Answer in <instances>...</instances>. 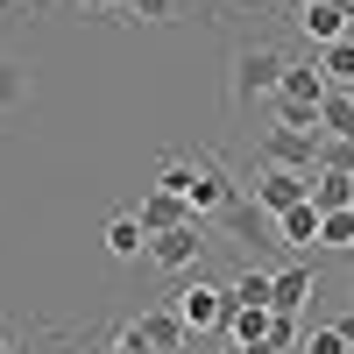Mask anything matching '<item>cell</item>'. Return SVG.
I'll return each mask as SVG.
<instances>
[{
  "label": "cell",
  "mask_w": 354,
  "mask_h": 354,
  "mask_svg": "<svg viewBox=\"0 0 354 354\" xmlns=\"http://www.w3.org/2000/svg\"><path fill=\"white\" fill-rule=\"evenodd\" d=\"M298 354H354V340H347L340 326H312V333L298 340Z\"/></svg>",
  "instance_id": "ffe728a7"
},
{
  "label": "cell",
  "mask_w": 354,
  "mask_h": 354,
  "mask_svg": "<svg viewBox=\"0 0 354 354\" xmlns=\"http://www.w3.org/2000/svg\"><path fill=\"white\" fill-rule=\"evenodd\" d=\"M277 241H283V248H319V205H312V198L290 205V213L277 220Z\"/></svg>",
  "instance_id": "9a60e30c"
},
{
  "label": "cell",
  "mask_w": 354,
  "mask_h": 354,
  "mask_svg": "<svg viewBox=\"0 0 354 354\" xmlns=\"http://www.w3.org/2000/svg\"><path fill=\"white\" fill-rule=\"evenodd\" d=\"M0 354H15V340H8V333H0Z\"/></svg>",
  "instance_id": "d4e9b609"
},
{
  "label": "cell",
  "mask_w": 354,
  "mask_h": 354,
  "mask_svg": "<svg viewBox=\"0 0 354 354\" xmlns=\"http://www.w3.org/2000/svg\"><path fill=\"white\" fill-rule=\"evenodd\" d=\"M241 354H298V347H283V340H255V347H241Z\"/></svg>",
  "instance_id": "603a6c76"
},
{
  "label": "cell",
  "mask_w": 354,
  "mask_h": 354,
  "mask_svg": "<svg viewBox=\"0 0 354 354\" xmlns=\"http://www.w3.org/2000/svg\"><path fill=\"white\" fill-rule=\"evenodd\" d=\"M270 333H277V312H270V305H234V319H227L234 354H241V347H255V340H270Z\"/></svg>",
  "instance_id": "7c38bea8"
},
{
  "label": "cell",
  "mask_w": 354,
  "mask_h": 354,
  "mask_svg": "<svg viewBox=\"0 0 354 354\" xmlns=\"http://www.w3.org/2000/svg\"><path fill=\"white\" fill-rule=\"evenodd\" d=\"M177 0H128V21H170Z\"/></svg>",
  "instance_id": "44dd1931"
},
{
  "label": "cell",
  "mask_w": 354,
  "mask_h": 354,
  "mask_svg": "<svg viewBox=\"0 0 354 354\" xmlns=\"http://www.w3.org/2000/svg\"><path fill=\"white\" fill-rule=\"evenodd\" d=\"M333 78L319 71V57H290V71L277 78V106H326Z\"/></svg>",
  "instance_id": "ba28073f"
},
{
  "label": "cell",
  "mask_w": 354,
  "mask_h": 354,
  "mask_svg": "<svg viewBox=\"0 0 354 354\" xmlns=\"http://www.w3.org/2000/svg\"><path fill=\"white\" fill-rule=\"evenodd\" d=\"M106 255H113V262L149 255V227H142L135 213H113V220H106Z\"/></svg>",
  "instance_id": "4fadbf2b"
},
{
  "label": "cell",
  "mask_w": 354,
  "mask_h": 354,
  "mask_svg": "<svg viewBox=\"0 0 354 354\" xmlns=\"http://www.w3.org/2000/svg\"><path fill=\"white\" fill-rule=\"evenodd\" d=\"M255 163H283V170H319L326 163V135H305V128H270L262 135Z\"/></svg>",
  "instance_id": "8992f818"
},
{
  "label": "cell",
  "mask_w": 354,
  "mask_h": 354,
  "mask_svg": "<svg viewBox=\"0 0 354 354\" xmlns=\"http://www.w3.org/2000/svg\"><path fill=\"white\" fill-rule=\"evenodd\" d=\"M319 57V71H326L333 85H354V36H340V43H326V50H312Z\"/></svg>",
  "instance_id": "ac0fdd59"
},
{
  "label": "cell",
  "mask_w": 354,
  "mask_h": 354,
  "mask_svg": "<svg viewBox=\"0 0 354 354\" xmlns=\"http://www.w3.org/2000/svg\"><path fill=\"white\" fill-rule=\"evenodd\" d=\"M156 192H177V198L192 205V192H198V156H192V149H170V156L156 163Z\"/></svg>",
  "instance_id": "5bb4252c"
},
{
  "label": "cell",
  "mask_w": 354,
  "mask_h": 354,
  "mask_svg": "<svg viewBox=\"0 0 354 354\" xmlns=\"http://www.w3.org/2000/svg\"><path fill=\"white\" fill-rule=\"evenodd\" d=\"M135 220L149 227V234H170V227L192 220V205L177 198V192H156V185H149V192H142V205H135Z\"/></svg>",
  "instance_id": "30bf717a"
},
{
  "label": "cell",
  "mask_w": 354,
  "mask_h": 354,
  "mask_svg": "<svg viewBox=\"0 0 354 354\" xmlns=\"http://www.w3.org/2000/svg\"><path fill=\"white\" fill-rule=\"evenodd\" d=\"M333 326H340V333H347V340H354V305H347V312H340V319H333Z\"/></svg>",
  "instance_id": "cb8c5ba5"
},
{
  "label": "cell",
  "mask_w": 354,
  "mask_h": 354,
  "mask_svg": "<svg viewBox=\"0 0 354 354\" xmlns=\"http://www.w3.org/2000/svg\"><path fill=\"white\" fill-rule=\"evenodd\" d=\"M71 8H85V15H121L128 21V0H71Z\"/></svg>",
  "instance_id": "7402d4cb"
},
{
  "label": "cell",
  "mask_w": 354,
  "mask_h": 354,
  "mask_svg": "<svg viewBox=\"0 0 354 354\" xmlns=\"http://www.w3.org/2000/svg\"><path fill=\"white\" fill-rule=\"evenodd\" d=\"M177 319L192 326V340H205V333H227V319H234V290L227 283H205V277H192L185 290H177Z\"/></svg>",
  "instance_id": "7a4b0ae2"
},
{
  "label": "cell",
  "mask_w": 354,
  "mask_h": 354,
  "mask_svg": "<svg viewBox=\"0 0 354 354\" xmlns=\"http://www.w3.org/2000/svg\"><path fill=\"white\" fill-rule=\"evenodd\" d=\"M347 93H354V85H347Z\"/></svg>",
  "instance_id": "484cf974"
},
{
  "label": "cell",
  "mask_w": 354,
  "mask_h": 354,
  "mask_svg": "<svg viewBox=\"0 0 354 354\" xmlns=\"http://www.w3.org/2000/svg\"><path fill=\"white\" fill-rule=\"evenodd\" d=\"M192 156H198V192H192V220H205V227H213V220L227 213V205L241 198V185L227 177V163H220L213 149H192Z\"/></svg>",
  "instance_id": "52a82bcc"
},
{
  "label": "cell",
  "mask_w": 354,
  "mask_h": 354,
  "mask_svg": "<svg viewBox=\"0 0 354 354\" xmlns=\"http://www.w3.org/2000/svg\"><path fill=\"white\" fill-rule=\"evenodd\" d=\"M15 106H28V71L15 57H0V113H15Z\"/></svg>",
  "instance_id": "d6986e66"
},
{
  "label": "cell",
  "mask_w": 354,
  "mask_h": 354,
  "mask_svg": "<svg viewBox=\"0 0 354 354\" xmlns=\"http://www.w3.org/2000/svg\"><path fill=\"white\" fill-rule=\"evenodd\" d=\"M319 298V277L305 270V262H290V270H277V290H270V312H290V319H298L305 305Z\"/></svg>",
  "instance_id": "9c48e42d"
},
{
  "label": "cell",
  "mask_w": 354,
  "mask_h": 354,
  "mask_svg": "<svg viewBox=\"0 0 354 354\" xmlns=\"http://www.w3.org/2000/svg\"><path fill=\"white\" fill-rule=\"evenodd\" d=\"M312 205H319V213H340V205H354V170L319 163V170H312Z\"/></svg>",
  "instance_id": "8fae6325"
},
{
  "label": "cell",
  "mask_w": 354,
  "mask_h": 354,
  "mask_svg": "<svg viewBox=\"0 0 354 354\" xmlns=\"http://www.w3.org/2000/svg\"><path fill=\"white\" fill-rule=\"evenodd\" d=\"M227 290H234V305H270V290H277V270H255V262H248V270L234 277Z\"/></svg>",
  "instance_id": "2e32d148"
},
{
  "label": "cell",
  "mask_w": 354,
  "mask_h": 354,
  "mask_svg": "<svg viewBox=\"0 0 354 354\" xmlns=\"http://www.w3.org/2000/svg\"><path fill=\"white\" fill-rule=\"evenodd\" d=\"M298 36L312 43V50H326V43H340V36H354V0H298Z\"/></svg>",
  "instance_id": "5b68a950"
},
{
  "label": "cell",
  "mask_w": 354,
  "mask_h": 354,
  "mask_svg": "<svg viewBox=\"0 0 354 354\" xmlns=\"http://www.w3.org/2000/svg\"><path fill=\"white\" fill-rule=\"evenodd\" d=\"M290 71V57L277 43H234V64H227V106L248 113L255 100H277V78Z\"/></svg>",
  "instance_id": "6da1fadb"
},
{
  "label": "cell",
  "mask_w": 354,
  "mask_h": 354,
  "mask_svg": "<svg viewBox=\"0 0 354 354\" xmlns=\"http://www.w3.org/2000/svg\"><path fill=\"white\" fill-rule=\"evenodd\" d=\"M205 220H185V227H170V234H149V262L156 270H170V277H192L198 262H205Z\"/></svg>",
  "instance_id": "3957f363"
},
{
  "label": "cell",
  "mask_w": 354,
  "mask_h": 354,
  "mask_svg": "<svg viewBox=\"0 0 354 354\" xmlns=\"http://www.w3.org/2000/svg\"><path fill=\"white\" fill-rule=\"evenodd\" d=\"M305 198H312V170H283V163H262L255 170V205L270 220H283L290 205H305Z\"/></svg>",
  "instance_id": "277c9868"
},
{
  "label": "cell",
  "mask_w": 354,
  "mask_h": 354,
  "mask_svg": "<svg viewBox=\"0 0 354 354\" xmlns=\"http://www.w3.org/2000/svg\"><path fill=\"white\" fill-rule=\"evenodd\" d=\"M319 248L354 255V205H340V213H319Z\"/></svg>",
  "instance_id": "e0dca14e"
}]
</instances>
